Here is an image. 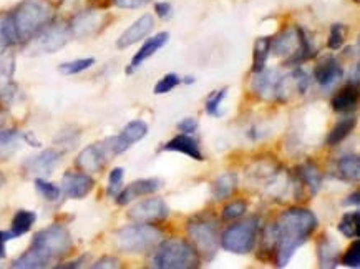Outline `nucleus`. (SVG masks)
Instances as JSON below:
<instances>
[{
	"label": "nucleus",
	"instance_id": "20",
	"mask_svg": "<svg viewBox=\"0 0 360 269\" xmlns=\"http://www.w3.org/2000/svg\"><path fill=\"white\" fill-rule=\"evenodd\" d=\"M299 47V34L297 27L295 29H288L271 39V52L276 57H288L290 58Z\"/></svg>",
	"mask_w": 360,
	"mask_h": 269
},
{
	"label": "nucleus",
	"instance_id": "13",
	"mask_svg": "<svg viewBox=\"0 0 360 269\" xmlns=\"http://www.w3.org/2000/svg\"><path fill=\"white\" fill-rule=\"evenodd\" d=\"M153 27H155V17L151 15V13H145V15L136 18V20L133 22V24L128 27L122 35H120V39L117 40V47L120 50H124L131 47V45L138 44V42L143 40L145 37H148L151 32H153Z\"/></svg>",
	"mask_w": 360,
	"mask_h": 269
},
{
	"label": "nucleus",
	"instance_id": "27",
	"mask_svg": "<svg viewBox=\"0 0 360 269\" xmlns=\"http://www.w3.org/2000/svg\"><path fill=\"white\" fill-rule=\"evenodd\" d=\"M337 171L345 182H359L360 178V160L357 155L342 156L337 161Z\"/></svg>",
	"mask_w": 360,
	"mask_h": 269
},
{
	"label": "nucleus",
	"instance_id": "50",
	"mask_svg": "<svg viewBox=\"0 0 360 269\" xmlns=\"http://www.w3.org/2000/svg\"><path fill=\"white\" fill-rule=\"evenodd\" d=\"M4 184H6V176H4L2 173H0V188H2Z\"/></svg>",
	"mask_w": 360,
	"mask_h": 269
},
{
	"label": "nucleus",
	"instance_id": "41",
	"mask_svg": "<svg viewBox=\"0 0 360 269\" xmlns=\"http://www.w3.org/2000/svg\"><path fill=\"white\" fill-rule=\"evenodd\" d=\"M290 78L295 82V90H297L299 94H306L307 88H309V83H311V78H309L307 73L304 72L302 68H297V70L290 75Z\"/></svg>",
	"mask_w": 360,
	"mask_h": 269
},
{
	"label": "nucleus",
	"instance_id": "6",
	"mask_svg": "<svg viewBox=\"0 0 360 269\" xmlns=\"http://www.w3.org/2000/svg\"><path fill=\"white\" fill-rule=\"evenodd\" d=\"M30 248L40 251L44 256H47L50 261L55 258L65 256L72 249V236L68 230L62 225H52L49 228L39 231L32 239Z\"/></svg>",
	"mask_w": 360,
	"mask_h": 269
},
{
	"label": "nucleus",
	"instance_id": "14",
	"mask_svg": "<svg viewBox=\"0 0 360 269\" xmlns=\"http://www.w3.org/2000/svg\"><path fill=\"white\" fill-rule=\"evenodd\" d=\"M163 188V182L158 178H145V180H138V182H133L131 184H128L127 188L122 189L117 194V203L120 206L128 205L131 203L133 199L140 198V196H146V194H153L156 192Z\"/></svg>",
	"mask_w": 360,
	"mask_h": 269
},
{
	"label": "nucleus",
	"instance_id": "25",
	"mask_svg": "<svg viewBox=\"0 0 360 269\" xmlns=\"http://www.w3.org/2000/svg\"><path fill=\"white\" fill-rule=\"evenodd\" d=\"M35 221H37V215L34 211H29V210L17 211L15 216H13V220H12V228H11V231H8L11 239L20 238V236L29 233Z\"/></svg>",
	"mask_w": 360,
	"mask_h": 269
},
{
	"label": "nucleus",
	"instance_id": "35",
	"mask_svg": "<svg viewBox=\"0 0 360 269\" xmlns=\"http://www.w3.org/2000/svg\"><path fill=\"white\" fill-rule=\"evenodd\" d=\"M35 188H37V192L41 194V196L47 199V201H57V199L60 198V193H62V189H60L57 184L50 183L44 178L35 180Z\"/></svg>",
	"mask_w": 360,
	"mask_h": 269
},
{
	"label": "nucleus",
	"instance_id": "3",
	"mask_svg": "<svg viewBox=\"0 0 360 269\" xmlns=\"http://www.w3.org/2000/svg\"><path fill=\"white\" fill-rule=\"evenodd\" d=\"M158 269H193L200 266V254L184 239H169L161 243L150 261Z\"/></svg>",
	"mask_w": 360,
	"mask_h": 269
},
{
	"label": "nucleus",
	"instance_id": "29",
	"mask_svg": "<svg viewBox=\"0 0 360 269\" xmlns=\"http://www.w3.org/2000/svg\"><path fill=\"white\" fill-rule=\"evenodd\" d=\"M271 55V39L269 37H261L256 40L252 54V73H259L266 68L267 58Z\"/></svg>",
	"mask_w": 360,
	"mask_h": 269
},
{
	"label": "nucleus",
	"instance_id": "8",
	"mask_svg": "<svg viewBox=\"0 0 360 269\" xmlns=\"http://www.w3.org/2000/svg\"><path fill=\"white\" fill-rule=\"evenodd\" d=\"M72 39L70 27L65 25H47L44 30L39 32L34 39H30L27 54L29 55H47L55 54L63 49Z\"/></svg>",
	"mask_w": 360,
	"mask_h": 269
},
{
	"label": "nucleus",
	"instance_id": "46",
	"mask_svg": "<svg viewBox=\"0 0 360 269\" xmlns=\"http://www.w3.org/2000/svg\"><path fill=\"white\" fill-rule=\"evenodd\" d=\"M7 47H11V44H8L6 34H4V29H2V18H0V55L6 52Z\"/></svg>",
	"mask_w": 360,
	"mask_h": 269
},
{
	"label": "nucleus",
	"instance_id": "21",
	"mask_svg": "<svg viewBox=\"0 0 360 269\" xmlns=\"http://www.w3.org/2000/svg\"><path fill=\"white\" fill-rule=\"evenodd\" d=\"M163 150L165 151L183 153V155H186V156H189V158H193V160H196V161L205 160V156H202V153L200 150V145H198V142L195 140V138H191L186 133L178 134V137H174L173 140H169L168 143H165Z\"/></svg>",
	"mask_w": 360,
	"mask_h": 269
},
{
	"label": "nucleus",
	"instance_id": "33",
	"mask_svg": "<svg viewBox=\"0 0 360 269\" xmlns=\"http://www.w3.org/2000/svg\"><path fill=\"white\" fill-rule=\"evenodd\" d=\"M226 95H228V88H221V90L211 92L205 101L206 113L211 115V117H221V115H223L221 105H223Z\"/></svg>",
	"mask_w": 360,
	"mask_h": 269
},
{
	"label": "nucleus",
	"instance_id": "5",
	"mask_svg": "<svg viewBox=\"0 0 360 269\" xmlns=\"http://www.w3.org/2000/svg\"><path fill=\"white\" fill-rule=\"evenodd\" d=\"M186 231L193 248L200 256L205 258L206 261L216 256L219 249V233L214 220L207 216H198L188 223Z\"/></svg>",
	"mask_w": 360,
	"mask_h": 269
},
{
	"label": "nucleus",
	"instance_id": "30",
	"mask_svg": "<svg viewBox=\"0 0 360 269\" xmlns=\"http://www.w3.org/2000/svg\"><path fill=\"white\" fill-rule=\"evenodd\" d=\"M238 188V176L234 173H224L219 178L214 180L213 183V198L214 199H226L236 192Z\"/></svg>",
	"mask_w": 360,
	"mask_h": 269
},
{
	"label": "nucleus",
	"instance_id": "2",
	"mask_svg": "<svg viewBox=\"0 0 360 269\" xmlns=\"http://www.w3.org/2000/svg\"><path fill=\"white\" fill-rule=\"evenodd\" d=\"M53 6L49 0H24L11 15L2 18V29L8 44L29 42L50 24Z\"/></svg>",
	"mask_w": 360,
	"mask_h": 269
},
{
	"label": "nucleus",
	"instance_id": "36",
	"mask_svg": "<svg viewBox=\"0 0 360 269\" xmlns=\"http://www.w3.org/2000/svg\"><path fill=\"white\" fill-rule=\"evenodd\" d=\"M179 83H181V78H179L176 73H166L163 78H160V82L155 85V94L156 95H165L169 94V92L174 90Z\"/></svg>",
	"mask_w": 360,
	"mask_h": 269
},
{
	"label": "nucleus",
	"instance_id": "39",
	"mask_svg": "<svg viewBox=\"0 0 360 269\" xmlns=\"http://www.w3.org/2000/svg\"><path fill=\"white\" fill-rule=\"evenodd\" d=\"M342 264L347 268H360V241L355 239L342 256Z\"/></svg>",
	"mask_w": 360,
	"mask_h": 269
},
{
	"label": "nucleus",
	"instance_id": "44",
	"mask_svg": "<svg viewBox=\"0 0 360 269\" xmlns=\"http://www.w3.org/2000/svg\"><path fill=\"white\" fill-rule=\"evenodd\" d=\"M178 130L181 133H186V134L195 133L196 130H198V120L196 118H191V117L183 118L181 122L178 123Z\"/></svg>",
	"mask_w": 360,
	"mask_h": 269
},
{
	"label": "nucleus",
	"instance_id": "31",
	"mask_svg": "<svg viewBox=\"0 0 360 269\" xmlns=\"http://www.w3.org/2000/svg\"><path fill=\"white\" fill-rule=\"evenodd\" d=\"M354 127H355V118L354 117H345V118L340 120V122L337 123L334 128H332L329 137H327V145H329V146L339 145L340 142L345 140V138L349 137L350 132L354 130Z\"/></svg>",
	"mask_w": 360,
	"mask_h": 269
},
{
	"label": "nucleus",
	"instance_id": "49",
	"mask_svg": "<svg viewBox=\"0 0 360 269\" xmlns=\"http://www.w3.org/2000/svg\"><path fill=\"white\" fill-rule=\"evenodd\" d=\"M181 82L188 83V85H189V83H195V77H186V78H184V80H181Z\"/></svg>",
	"mask_w": 360,
	"mask_h": 269
},
{
	"label": "nucleus",
	"instance_id": "34",
	"mask_svg": "<svg viewBox=\"0 0 360 269\" xmlns=\"http://www.w3.org/2000/svg\"><path fill=\"white\" fill-rule=\"evenodd\" d=\"M95 65V58H77V60H72V62H65L62 63L58 67L60 73H63V75H77V73H82L85 70H89L90 67H94Z\"/></svg>",
	"mask_w": 360,
	"mask_h": 269
},
{
	"label": "nucleus",
	"instance_id": "24",
	"mask_svg": "<svg viewBox=\"0 0 360 269\" xmlns=\"http://www.w3.org/2000/svg\"><path fill=\"white\" fill-rule=\"evenodd\" d=\"M317 253L322 268H335L339 264V246L330 239V236H322L317 244Z\"/></svg>",
	"mask_w": 360,
	"mask_h": 269
},
{
	"label": "nucleus",
	"instance_id": "45",
	"mask_svg": "<svg viewBox=\"0 0 360 269\" xmlns=\"http://www.w3.org/2000/svg\"><path fill=\"white\" fill-rule=\"evenodd\" d=\"M94 268H96V269H101V268H110V269H113V268H120V261L117 258H112V256H107V258H101V259H98V261H96L95 264H94Z\"/></svg>",
	"mask_w": 360,
	"mask_h": 269
},
{
	"label": "nucleus",
	"instance_id": "1",
	"mask_svg": "<svg viewBox=\"0 0 360 269\" xmlns=\"http://www.w3.org/2000/svg\"><path fill=\"white\" fill-rule=\"evenodd\" d=\"M317 228V216L306 208H290L274 225L278 244V268H285L294 253L306 243Z\"/></svg>",
	"mask_w": 360,
	"mask_h": 269
},
{
	"label": "nucleus",
	"instance_id": "37",
	"mask_svg": "<svg viewBox=\"0 0 360 269\" xmlns=\"http://www.w3.org/2000/svg\"><path fill=\"white\" fill-rule=\"evenodd\" d=\"M123 176H124V170L120 168H113L110 171V176H108V188H107V193L110 196H117V194L122 192V184H123Z\"/></svg>",
	"mask_w": 360,
	"mask_h": 269
},
{
	"label": "nucleus",
	"instance_id": "42",
	"mask_svg": "<svg viewBox=\"0 0 360 269\" xmlns=\"http://www.w3.org/2000/svg\"><path fill=\"white\" fill-rule=\"evenodd\" d=\"M153 0H113V4L120 8H141L151 4Z\"/></svg>",
	"mask_w": 360,
	"mask_h": 269
},
{
	"label": "nucleus",
	"instance_id": "23",
	"mask_svg": "<svg viewBox=\"0 0 360 269\" xmlns=\"http://www.w3.org/2000/svg\"><path fill=\"white\" fill-rule=\"evenodd\" d=\"M24 134L18 130H0V161L8 160L20 150Z\"/></svg>",
	"mask_w": 360,
	"mask_h": 269
},
{
	"label": "nucleus",
	"instance_id": "19",
	"mask_svg": "<svg viewBox=\"0 0 360 269\" xmlns=\"http://www.w3.org/2000/svg\"><path fill=\"white\" fill-rule=\"evenodd\" d=\"M60 156H62V153L57 150H45L41 151L40 155L32 156L30 160H27L25 170L29 171L30 175H37V176L50 175L55 166L58 165Z\"/></svg>",
	"mask_w": 360,
	"mask_h": 269
},
{
	"label": "nucleus",
	"instance_id": "18",
	"mask_svg": "<svg viewBox=\"0 0 360 269\" xmlns=\"http://www.w3.org/2000/svg\"><path fill=\"white\" fill-rule=\"evenodd\" d=\"M168 40H169L168 32H160V34H156V35L151 37V39H148L145 44L141 45L140 50H138V52L133 55L131 63H130V67H128L127 73H131L133 70H136L138 67H141L143 62H145V60H148L150 57H153V55L158 52V50L163 49L165 45L168 44Z\"/></svg>",
	"mask_w": 360,
	"mask_h": 269
},
{
	"label": "nucleus",
	"instance_id": "48",
	"mask_svg": "<svg viewBox=\"0 0 360 269\" xmlns=\"http://www.w3.org/2000/svg\"><path fill=\"white\" fill-rule=\"evenodd\" d=\"M359 203H360V199H359V193L355 192V193H352L350 194V196H347V199H345V205L347 206H355V208H359Z\"/></svg>",
	"mask_w": 360,
	"mask_h": 269
},
{
	"label": "nucleus",
	"instance_id": "4",
	"mask_svg": "<svg viewBox=\"0 0 360 269\" xmlns=\"http://www.w3.org/2000/svg\"><path fill=\"white\" fill-rule=\"evenodd\" d=\"M163 239V233L153 225H136L124 226L115 234V243L124 253H146L156 248Z\"/></svg>",
	"mask_w": 360,
	"mask_h": 269
},
{
	"label": "nucleus",
	"instance_id": "9",
	"mask_svg": "<svg viewBox=\"0 0 360 269\" xmlns=\"http://www.w3.org/2000/svg\"><path fill=\"white\" fill-rule=\"evenodd\" d=\"M252 92L262 100H279L285 94V78L278 70H262L254 73Z\"/></svg>",
	"mask_w": 360,
	"mask_h": 269
},
{
	"label": "nucleus",
	"instance_id": "17",
	"mask_svg": "<svg viewBox=\"0 0 360 269\" xmlns=\"http://www.w3.org/2000/svg\"><path fill=\"white\" fill-rule=\"evenodd\" d=\"M344 77V70L335 58H326L314 68V78L322 88H332Z\"/></svg>",
	"mask_w": 360,
	"mask_h": 269
},
{
	"label": "nucleus",
	"instance_id": "11",
	"mask_svg": "<svg viewBox=\"0 0 360 269\" xmlns=\"http://www.w3.org/2000/svg\"><path fill=\"white\" fill-rule=\"evenodd\" d=\"M169 215V208L161 198H150L140 201L128 211V218L135 223L143 225H153V223L163 221Z\"/></svg>",
	"mask_w": 360,
	"mask_h": 269
},
{
	"label": "nucleus",
	"instance_id": "47",
	"mask_svg": "<svg viewBox=\"0 0 360 269\" xmlns=\"http://www.w3.org/2000/svg\"><path fill=\"white\" fill-rule=\"evenodd\" d=\"M8 239H11L8 233H2V231H0V259L6 256V243Z\"/></svg>",
	"mask_w": 360,
	"mask_h": 269
},
{
	"label": "nucleus",
	"instance_id": "26",
	"mask_svg": "<svg viewBox=\"0 0 360 269\" xmlns=\"http://www.w3.org/2000/svg\"><path fill=\"white\" fill-rule=\"evenodd\" d=\"M52 263L47 256H44L40 251L30 248L29 251L22 254L20 258H17L15 261L12 263V268L15 269H40V268H47L49 264Z\"/></svg>",
	"mask_w": 360,
	"mask_h": 269
},
{
	"label": "nucleus",
	"instance_id": "43",
	"mask_svg": "<svg viewBox=\"0 0 360 269\" xmlns=\"http://www.w3.org/2000/svg\"><path fill=\"white\" fill-rule=\"evenodd\" d=\"M155 12H156V15H158L160 18H163V20H168V18L173 17V7L169 2H156Z\"/></svg>",
	"mask_w": 360,
	"mask_h": 269
},
{
	"label": "nucleus",
	"instance_id": "38",
	"mask_svg": "<svg viewBox=\"0 0 360 269\" xmlns=\"http://www.w3.org/2000/svg\"><path fill=\"white\" fill-rule=\"evenodd\" d=\"M345 29L344 24H334L330 27V34H329V49L330 50H339L344 45L345 42Z\"/></svg>",
	"mask_w": 360,
	"mask_h": 269
},
{
	"label": "nucleus",
	"instance_id": "15",
	"mask_svg": "<svg viewBox=\"0 0 360 269\" xmlns=\"http://www.w3.org/2000/svg\"><path fill=\"white\" fill-rule=\"evenodd\" d=\"M95 182L86 173H75V171H68L63 175L62 188L63 193L72 199H82L94 189Z\"/></svg>",
	"mask_w": 360,
	"mask_h": 269
},
{
	"label": "nucleus",
	"instance_id": "32",
	"mask_svg": "<svg viewBox=\"0 0 360 269\" xmlns=\"http://www.w3.org/2000/svg\"><path fill=\"white\" fill-rule=\"evenodd\" d=\"M337 228H339V231L345 236V238H350V239L359 238L360 236V213L359 211L345 213Z\"/></svg>",
	"mask_w": 360,
	"mask_h": 269
},
{
	"label": "nucleus",
	"instance_id": "22",
	"mask_svg": "<svg viewBox=\"0 0 360 269\" xmlns=\"http://www.w3.org/2000/svg\"><path fill=\"white\" fill-rule=\"evenodd\" d=\"M359 104V88L354 83H349L344 88H340L339 94H335L332 99V108L340 113H347L352 111Z\"/></svg>",
	"mask_w": 360,
	"mask_h": 269
},
{
	"label": "nucleus",
	"instance_id": "28",
	"mask_svg": "<svg viewBox=\"0 0 360 269\" xmlns=\"http://www.w3.org/2000/svg\"><path fill=\"white\" fill-rule=\"evenodd\" d=\"M297 175H299V178H301V182L306 184V187L309 188V192H311L312 194H316L317 192H319L322 187V175L316 165L314 163L301 165L297 170Z\"/></svg>",
	"mask_w": 360,
	"mask_h": 269
},
{
	"label": "nucleus",
	"instance_id": "16",
	"mask_svg": "<svg viewBox=\"0 0 360 269\" xmlns=\"http://www.w3.org/2000/svg\"><path fill=\"white\" fill-rule=\"evenodd\" d=\"M101 25H103V13L95 12V11L80 12L72 20V25H70L72 37H77V39L90 37L94 35Z\"/></svg>",
	"mask_w": 360,
	"mask_h": 269
},
{
	"label": "nucleus",
	"instance_id": "10",
	"mask_svg": "<svg viewBox=\"0 0 360 269\" xmlns=\"http://www.w3.org/2000/svg\"><path fill=\"white\" fill-rule=\"evenodd\" d=\"M113 151L110 148L108 140L83 148L77 158L78 168L86 171V173H100L107 166L110 160L113 158Z\"/></svg>",
	"mask_w": 360,
	"mask_h": 269
},
{
	"label": "nucleus",
	"instance_id": "7",
	"mask_svg": "<svg viewBox=\"0 0 360 269\" xmlns=\"http://www.w3.org/2000/svg\"><path fill=\"white\" fill-rule=\"evenodd\" d=\"M257 239V220H251L238 223V225L229 226L221 236L219 244L223 246L226 251L234 254H248L251 253L256 246Z\"/></svg>",
	"mask_w": 360,
	"mask_h": 269
},
{
	"label": "nucleus",
	"instance_id": "12",
	"mask_svg": "<svg viewBox=\"0 0 360 269\" xmlns=\"http://www.w3.org/2000/svg\"><path fill=\"white\" fill-rule=\"evenodd\" d=\"M148 134V125L143 122V120H133V122L127 123V127L122 130V133L117 134V137L107 138L110 143V148H112L113 155H122L135 143L141 142Z\"/></svg>",
	"mask_w": 360,
	"mask_h": 269
},
{
	"label": "nucleus",
	"instance_id": "40",
	"mask_svg": "<svg viewBox=\"0 0 360 269\" xmlns=\"http://www.w3.org/2000/svg\"><path fill=\"white\" fill-rule=\"evenodd\" d=\"M246 211H248L246 201H233V203H229V205L224 206L223 220L224 221L238 220V218H241Z\"/></svg>",
	"mask_w": 360,
	"mask_h": 269
}]
</instances>
